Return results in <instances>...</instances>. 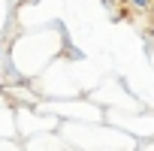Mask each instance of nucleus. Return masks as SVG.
Listing matches in <instances>:
<instances>
[{
  "label": "nucleus",
  "mask_w": 154,
  "mask_h": 151,
  "mask_svg": "<svg viewBox=\"0 0 154 151\" xmlns=\"http://www.w3.org/2000/svg\"><path fill=\"white\" fill-rule=\"evenodd\" d=\"M136 9H151V0H130Z\"/></svg>",
  "instance_id": "f257e3e1"
},
{
  "label": "nucleus",
  "mask_w": 154,
  "mask_h": 151,
  "mask_svg": "<svg viewBox=\"0 0 154 151\" xmlns=\"http://www.w3.org/2000/svg\"><path fill=\"white\" fill-rule=\"evenodd\" d=\"M148 36H154V24H151V30H148Z\"/></svg>",
  "instance_id": "f03ea898"
},
{
  "label": "nucleus",
  "mask_w": 154,
  "mask_h": 151,
  "mask_svg": "<svg viewBox=\"0 0 154 151\" xmlns=\"http://www.w3.org/2000/svg\"><path fill=\"white\" fill-rule=\"evenodd\" d=\"M148 12H151V18H154V3H151V9H148Z\"/></svg>",
  "instance_id": "7ed1b4c3"
}]
</instances>
